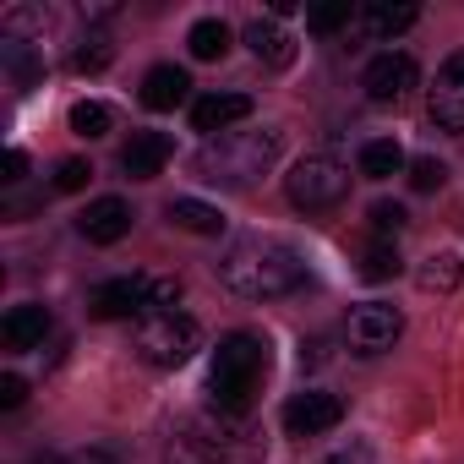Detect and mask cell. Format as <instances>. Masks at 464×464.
I'll return each mask as SVG.
<instances>
[{
  "instance_id": "6da1fadb",
  "label": "cell",
  "mask_w": 464,
  "mask_h": 464,
  "mask_svg": "<svg viewBox=\"0 0 464 464\" xmlns=\"http://www.w3.org/2000/svg\"><path fill=\"white\" fill-rule=\"evenodd\" d=\"M218 279L241 301H279V295H295L306 285V263H301V252L290 241L246 236L218 257Z\"/></svg>"
},
{
  "instance_id": "7a4b0ae2",
  "label": "cell",
  "mask_w": 464,
  "mask_h": 464,
  "mask_svg": "<svg viewBox=\"0 0 464 464\" xmlns=\"http://www.w3.org/2000/svg\"><path fill=\"white\" fill-rule=\"evenodd\" d=\"M263 377H268V339H257V334H224L218 339L213 366H208V393L224 415H246Z\"/></svg>"
},
{
  "instance_id": "3957f363",
  "label": "cell",
  "mask_w": 464,
  "mask_h": 464,
  "mask_svg": "<svg viewBox=\"0 0 464 464\" xmlns=\"http://www.w3.org/2000/svg\"><path fill=\"white\" fill-rule=\"evenodd\" d=\"M285 148V131L263 126V131H224V137H208L202 153H197V175L213 180V186H252L274 169Z\"/></svg>"
},
{
  "instance_id": "277c9868",
  "label": "cell",
  "mask_w": 464,
  "mask_h": 464,
  "mask_svg": "<svg viewBox=\"0 0 464 464\" xmlns=\"http://www.w3.org/2000/svg\"><path fill=\"white\" fill-rule=\"evenodd\" d=\"M137 355L148 361V366H159V372H175V366H186L191 355H197V344H202V328H197V317H186V312H159V317H142L137 323Z\"/></svg>"
},
{
  "instance_id": "5b68a950",
  "label": "cell",
  "mask_w": 464,
  "mask_h": 464,
  "mask_svg": "<svg viewBox=\"0 0 464 464\" xmlns=\"http://www.w3.org/2000/svg\"><path fill=\"white\" fill-rule=\"evenodd\" d=\"M285 191L295 208L306 213H323V208H339L350 197V169L334 159V153H306L290 175H285Z\"/></svg>"
},
{
  "instance_id": "8992f818",
  "label": "cell",
  "mask_w": 464,
  "mask_h": 464,
  "mask_svg": "<svg viewBox=\"0 0 464 464\" xmlns=\"http://www.w3.org/2000/svg\"><path fill=\"white\" fill-rule=\"evenodd\" d=\"M399 334H404V317L388 301H366V306L350 312V344H355V355H382V350H393Z\"/></svg>"
},
{
  "instance_id": "52a82bcc",
  "label": "cell",
  "mask_w": 464,
  "mask_h": 464,
  "mask_svg": "<svg viewBox=\"0 0 464 464\" xmlns=\"http://www.w3.org/2000/svg\"><path fill=\"white\" fill-rule=\"evenodd\" d=\"M426 115H431L437 131H453V137L464 131V50L442 61V72L426 93Z\"/></svg>"
},
{
  "instance_id": "ba28073f",
  "label": "cell",
  "mask_w": 464,
  "mask_h": 464,
  "mask_svg": "<svg viewBox=\"0 0 464 464\" xmlns=\"http://www.w3.org/2000/svg\"><path fill=\"white\" fill-rule=\"evenodd\" d=\"M344 420V399L339 393H323V388H306L285 404V431L290 437H323Z\"/></svg>"
},
{
  "instance_id": "9c48e42d",
  "label": "cell",
  "mask_w": 464,
  "mask_h": 464,
  "mask_svg": "<svg viewBox=\"0 0 464 464\" xmlns=\"http://www.w3.org/2000/svg\"><path fill=\"white\" fill-rule=\"evenodd\" d=\"M415 61L404 55V50H388V55H377L372 66H366V77H361V88H366V99L372 104H399V99H410V88H415Z\"/></svg>"
},
{
  "instance_id": "30bf717a",
  "label": "cell",
  "mask_w": 464,
  "mask_h": 464,
  "mask_svg": "<svg viewBox=\"0 0 464 464\" xmlns=\"http://www.w3.org/2000/svg\"><path fill=\"white\" fill-rule=\"evenodd\" d=\"M131 202L126 197H99V202H88L82 213H77V236L82 241H93V246H115V241H126L131 236Z\"/></svg>"
},
{
  "instance_id": "8fae6325",
  "label": "cell",
  "mask_w": 464,
  "mask_h": 464,
  "mask_svg": "<svg viewBox=\"0 0 464 464\" xmlns=\"http://www.w3.org/2000/svg\"><path fill=\"white\" fill-rule=\"evenodd\" d=\"M88 312L99 323H121V317H148V279L142 274H126V279H110L88 295Z\"/></svg>"
},
{
  "instance_id": "7c38bea8",
  "label": "cell",
  "mask_w": 464,
  "mask_h": 464,
  "mask_svg": "<svg viewBox=\"0 0 464 464\" xmlns=\"http://www.w3.org/2000/svg\"><path fill=\"white\" fill-rule=\"evenodd\" d=\"M169 153H175V142L164 131H131V142L121 148V169L131 180H153V175H164Z\"/></svg>"
},
{
  "instance_id": "4fadbf2b",
  "label": "cell",
  "mask_w": 464,
  "mask_h": 464,
  "mask_svg": "<svg viewBox=\"0 0 464 464\" xmlns=\"http://www.w3.org/2000/svg\"><path fill=\"white\" fill-rule=\"evenodd\" d=\"M246 115H252V99H246V93H208V99L191 104V131L218 137V131H229V126H241Z\"/></svg>"
},
{
  "instance_id": "5bb4252c",
  "label": "cell",
  "mask_w": 464,
  "mask_h": 464,
  "mask_svg": "<svg viewBox=\"0 0 464 464\" xmlns=\"http://www.w3.org/2000/svg\"><path fill=\"white\" fill-rule=\"evenodd\" d=\"M44 334H50V312H44L39 301H23V306H12V312H6V323H0V344H6L12 355H23V350H39V344H44Z\"/></svg>"
},
{
  "instance_id": "9a60e30c",
  "label": "cell",
  "mask_w": 464,
  "mask_h": 464,
  "mask_svg": "<svg viewBox=\"0 0 464 464\" xmlns=\"http://www.w3.org/2000/svg\"><path fill=\"white\" fill-rule=\"evenodd\" d=\"M186 93H191V77L180 66H153L142 77V104L148 110H175V104H186Z\"/></svg>"
},
{
  "instance_id": "2e32d148",
  "label": "cell",
  "mask_w": 464,
  "mask_h": 464,
  "mask_svg": "<svg viewBox=\"0 0 464 464\" xmlns=\"http://www.w3.org/2000/svg\"><path fill=\"white\" fill-rule=\"evenodd\" d=\"M164 213H169V224H175V229H186V236H224V213H218L213 202H197V197H175Z\"/></svg>"
},
{
  "instance_id": "e0dca14e",
  "label": "cell",
  "mask_w": 464,
  "mask_h": 464,
  "mask_svg": "<svg viewBox=\"0 0 464 464\" xmlns=\"http://www.w3.org/2000/svg\"><path fill=\"white\" fill-rule=\"evenodd\" d=\"M246 44H252V55L268 61V66H290V61H295V39H290L279 23H252V28H246Z\"/></svg>"
},
{
  "instance_id": "ac0fdd59",
  "label": "cell",
  "mask_w": 464,
  "mask_h": 464,
  "mask_svg": "<svg viewBox=\"0 0 464 464\" xmlns=\"http://www.w3.org/2000/svg\"><path fill=\"white\" fill-rule=\"evenodd\" d=\"M459 279H464V263H459L453 252H437V257H426V263L415 268V285H420L426 295H453Z\"/></svg>"
},
{
  "instance_id": "d6986e66",
  "label": "cell",
  "mask_w": 464,
  "mask_h": 464,
  "mask_svg": "<svg viewBox=\"0 0 464 464\" xmlns=\"http://www.w3.org/2000/svg\"><path fill=\"white\" fill-rule=\"evenodd\" d=\"M186 50H191V61H224L229 55V28L218 17H202V23H191Z\"/></svg>"
},
{
  "instance_id": "ffe728a7",
  "label": "cell",
  "mask_w": 464,
  "mask_h": 464,
  "mask_svg": "<svg viewBox=\"0 0 464 464\" xmlns=\"http://www.w3.org/2000/svg\"><path fill=\"white\" fill-rule=\"evenodd\" d=\"M404 169V148L393 142V137H372L366 148H361V175L366 180H388V175H399Z\"/></svg>"
},
{
  "instance_id": "44dd1931",
  "label": "cell",
  "mask_w": 464,
  "mask_h": 464,
  "mask_svg": "<svg viewBox=\"0 0 464 464\" xmlns=\"http://www.w3.org/2000/svg\"><path fill=\"white\" fill-rule=\"evenodd\" d=\"M415 6H366L361 12V23H366V34L372 39H393V34H404V28H415Z\"/></svg>"
},
{
  "instance_id": "7402d4cb",
  "label": "cell",
  "mask_w": 464,
  "mask_h": 464,
  "mask_svg": "<svg viewBox=\"0 0 464 464\" xmlns=\"http://www.w3.org/2000/svg\"><path fill=\"white\" fill-rule=\"evenodd\" d=\"M110 61H115V44H110L104 34H88V39L72 50V72H77V77H99V72H110Z\"/></svg>"
},
{
  "instance_id": "603a6c76",
  "label": "cell",
  "mask_w": 464,
  "mask_h": 464,
  "mask_svg": "<svg viewBox=\"0 0 464 464\" xmlns=\"http://www.w3.org/2000/svg\"><path fill=\"white\" fill-rule=\"evenodd\" d=\"M110 126H115L110 104H99V99H82V104H72V131H77V137H104Z\"/></svg>"
},
{
  "instance_id": "cb8c5ba5",
  "label": "cell",
  "mask_w": 464,
  "mask_h": 464,
  "mask_svg": "<svg viewBox=\"0 0 464 464\" xmlns=\"http://www.w3.org/2000/svg\"><path fill=\"white\" fill-rule=\"evenodd\" d=\"M404 268V257H399V246L393 241H377L366 257H361V279H372V285H382V279H393Z\"/></svg>"
},
{
  "instance_id": "d4e9b609",
  "label": "cell",
  "mask_w": 464,
  "mask_h": 464,
  "mask_svg": "<svg viewBox=\"0 0 464 464\" xmlns=\"http://www.w3.org/2000/svg\"><path fill=\"white\" fill-rule=\"evenodd\" d=\"M0 55H6V66H12L17 93H28V88H34V77H39V55H34L23 39H6V50H0Z\"/></svg>"
},
{
  "instance_id": "484cf974",
  "label": "cell",
  "mask_w": 464,
  "mask_h": 464,
  "mask_svg": "<svg viewBox=\"0 0 464 464\" xmlns=\"http://www.w3.org/2000/svg\"><path fill=\"white\" fill-rule=\"evenodd\" d=\"M366 218H372L377 236H399V229L410 224V213H404L399 202H372V213H366Z\"/></svg>"
},
{
  "instance_id": "4316f807",
  "label": "cell",
  "mask_w": 464,
  "mask_h": 464,
  "mask_svg": "<svg viewBox=\"0 0 464 464\" xmlns=\"http://www.w3.org/2000/svg\"><path fill=\"white\" fill-rule=\"evenodd\" d=\"M350 17H361V12L350 6V0H339V6H317V12L306 17V28H317V34H334V28H344Z\"/></svg>"
},
{
  "instance_id": "83f0119b",
  "label": "cell",
  "mask_w": 464,
  "mask_h": 464,
  "mask_svg": "<svg viewBox=\"0 0 464 464\" xmlns=\"http://www.w3.org/2000/svg\"><path fill=\"white\" fill-rule=\"evenodd\" d=\"M442 180H448V164H442V159H415V164H410V186H415V191H437Z\"/></svg>"
},
{
  "instance_id": "f1b7e54d",
  "label": "cell",
  "mask_w": 464,
  "mask_h": 464,
  "mask_svg": "<svg viewBox=\"0 0 464 464\" xmlns=\"http://www.w3.org/2000/svg\"><path fill=\"white\" fill-rule=\"evenodd\" d=\"M93 180V164L88 159H61V169H55V191H82Z\"/></svg>"
},
{
  "instance_id": "f546056e",
  "label": "cell",
  "mask_w": 464,
  "mask_h": 464,
  "mask_svg": "<svg viewBox=\"0 0 464 464\" xmlns=\"http://www.w3.org/2000/svg\"><path fill=\"white\" fill-rule=\"evenodd\" d=\"M175 301H180V279H148V317L175 312Z\"/></svg>"
},
{
  "instance_id": "4dcf8cb0",
  "label": "cell",
  "mask_w": 464,
  "mask_h": 464,
  "mask_svg": "<svg viewBox=\"0 0 464 464\" xmlns=\"http://www.w3.org/2000/svg\"><path fill=\"white\" fill-rule=\"evenodd\" d=\"M28 399V382L17 377V372H6V377H0V404H6V410H17Z\"/></svg>"
},
{
  "instance_id": "1f68e13d",
  "label": "cell",
  "mask_w": 464,
  "mask_h": 464,
  "mask_svg": "<svg viewBox=\"0 0 464 464\" xmlns=\"http://www.w3.org/2000/svg\"><path fill=\"white\" fill-rule=\"evenodd\" d=\"M0 169H6L0 180H23V169H28V153H23V148H6V159H0Z\"/></svg>"
},
{
  "instance_id": "d6a6232c",
  "label": "cell",
  "mask_w": 464,
  "mask_h": 464,
  "mask_svg": "<svg viewBox=\"0 0 464 464\" xmlns=\"http://www.w3.org/2000/svg\"><path fill=\"white\" fill-rule=\"evenodd\" d=\"M77 464H115V459H110V453H82Z\"/></svg>"
},
{
  "instance_id": "836d02e7",
  "label": "cell",
  "mask_w": 464,
  "mask_h": 464,
  "mask_svg": "<svg viewBox=\"0 0 464 464\" xmlns=\"http://www.w3.org/2000/svg\"><path fill=\"white\" fill-rule=\"evenodd\" d=\"M323 464H355V453H334V459H323Z\"/></svg>"
}]
</instances>
